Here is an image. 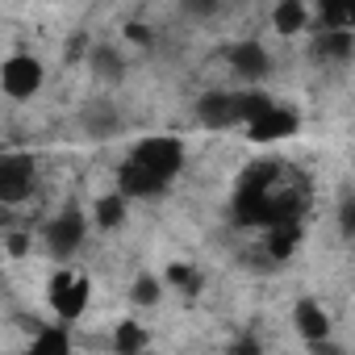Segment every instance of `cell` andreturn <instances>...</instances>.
Here are the masks:
<instances>
[{
  "instance_id": "52a82bcc",
  "label": "cell",
  "mask_w": 355,
  "mask_h": 355,
  "mask_svg": "<svg viewBox=\"0 0 355 355\" xmlns=\"http://www.w3.org/2000/svg\"><path fill=\"white\" fill-rule=\"evenodd\" d=\"M297 130H301V117H297L293 109H284V105H268L259 117L247 121V138L259 142V146H263V142H268V146H272V142H284V138H293Z\"/></svg>"
},
{
  "instance_id": "8992f818",
  "label": "cell",
  "mask_w": 355,
  "mask_h": 355,
  "mask_svg": "<svg viewBox=\"0 0 355 355\" xmlns=\"http://www.w3.org/2000/svg\"><path fill=\"white\" fill-rule=\"evenodd\" d=\"M34 159L30 155H5L0 159V201L5 205H21L30 193H34Z\"/></svg>"
},
{
  "instance_id": "44dd1931",
  "label": "cell",
  "mask_w": 355,
  "mask_h": 355,
  "mask_svg": "<svg viewBox=\"0 0 355 355\" xmlns=\"http://www.w3.org/2000/svg\"><path fill=\"white\" fill-rule=\"evenodd\" d=\"M125 38H130L134 46H150V38H155V34H150L142 21H130V26H125Z\"/></svg>"
},
{
  "instance_id": "ba28073f",
  "label": "cell",
  "mask_w": 355,
  "mask_h": 355,
  "mask_svg": "<svg viewBox=\"0 0 355 355\" xmlns=\"http://www.w3.org/2000/svg\"><path fill=\"white\" fill-rule=\"evenodd\" d=\"M226 55V63H230V71L239 76V80H247V84H259V80H268V71H272V59H268V51L259 46V42H234V46H226L222 51Z\"/></svg>"
},
{
  "instance_id": "4fadbf2b",
  "label": "cell",
  "mask_w": 355,
  "mask_h": 355,
  "mask_svg": "<svg viewBox=\"0 0 355 355\" xmlns=\"http://www.w3.org/2000/svg\"><path fill=\"white\" fill-rule=\"evenodd\" d=\"M30 351L34 355H67L71 351V334H67V322H51V326H38L34 338H30Z\"/></svg>"
},
{
  "instance_id": "6da1fadb",
  "label": "cell",
  "mask_w": 355,
  "mask_h": 355,
  "mask_svg": "<svg viewBox=\"0 0 355 355\" xmlns=\"http://www.w3.org/2000/svg\"><path fill=\"white\" fill-rule=\"evenodd\" d=\"M184 167V142L175 134H150L138 138L134 150L117 167V189L130 201H155L167 193V184L180 175Z\"/></svg>"
},
{
  "instance_id": "ffe728a7",
  "label": "cell",
  "mask_w": 355,
  "mask_h": 355,
  "mask_svg": "<svg viewBox=\"0 0 355 355\" xmlns=\"http://www.w3.org/2000/svg\"><path fill=\"white\" fill-rule=\"evenodd\" d=\"M113 130H117L113 113H105V117H101V113H92V121H88V134H96V138H109Z\"/></svg>"
},
{
  "instance_id": "5b68a950",
  "label": "cell",
  "mask_w": 355,
  "mask_h": 355,
  "mask_svg": "<svg viewBox=\"0 0 355 355\" xmlns=\"http://www.w3.org/2000/svg\"><path fill=\"white\" fill-rule=\"evenodd\" d=\"M197 121L205 130H230V125H247V88L243 92H205L197 101Z\"/></svg>"
},
{
  "instance_id": "8fae6325",
  "label": "cell",
  "mask_w": 355,
  "mask_h": 355,
  "mask_svg": "<svg viewBox=\"0 0 355 355\" xmlns=\"http://www.w3.org/2000/svg\"><path fill=\"white\" fill-rule=\"evenodd\" d=\"M351 51H355V34H351V26H343V30H322L318 42H313L318 63H347Z\"/></svg>"
},
{
  "instance_id": "7c38bea8",
  "label": "cell",
  "mask_w": 355,
  "mask_h": 355,
  "mask_svg": "<svg viewBox=\"0 0 355 355\" xmlns=\"http://www.w3.org/2000/svg\"><path fill=\"white\" fill-rule=\"evenodd\" d=\"M125 214H130V197H125L121 189H117V193H105V197L92 205V226H101V230H121Z\"/></svg>"
},
{
  "instance_id": "5bb4252c",
  "label": "cell",
  "mask_w": 355,
  "mask_h": 355,
  "mask_svg": "<svg viewBox=\"0 0 355 355\" xmlns=\"http://www.w3.org/2000/svg\"><path fill=\"white\" fill-rule=\"evenodd\" d=\"M88 67H92V76H96L101 84H117V80L125 76V63H121V55H117L113 46H92Z\"/></svg>"
},
{
  "instance_id": "cb8c5ba5",
  "label": "cell",
  "mask_w": 355,
  "mask_h": 355,
  "mask_svg": "<svg viewBox=\"0 0 355 355\" xmlns=\"http://www.w3.org/2000/svg\"><path fill=\"white\" fill-rule=\"evenodd\" d=\"M351 30H355V0H351Z\"/></svg>"
},
{
  "instance_id": "30bf717a",
  "label": "cell",
  "mask_w": 355,
  "mask_h": 355,
  "mask_svg": "<svg viewBox=\"0 0 355 355\" xmlns=\"http://www.w3.org/2000/svg\"><path fill=\"white\" fill-rule=\"evenodd\" d=\"M272 30L280 38H297L309 30V5L305 0H276V9H272Z\"/></svg>"
},
{
  "instance_id": "ac0fdd59",
  "label": "cell",
  "mask_w": 355,
  "mask_h": 355,
  "mask_svg": "<svg viewBox=\"0 0 355 355\" xmlns=\"http://www.w3.org/2000/svg\"><path fill=\"white\" fill-rule=\"evenodd\" d=\"M163 284H167V280H159V276H138V280H134V288H130V301H134V305H142V309H150V305H159Z\"/></svg>"
},
{
  "instance_id": "9a60e30c",
  "label": "cell",
  "mask_w": 355,
  "mask_h": 355,
  "mask_svg": "<svg viewBox=\"0 0 355 355\" xmlns=\"http://www.w3.org/2000/svg\"><path fill=\"white\" fill-rule=\"evenodd\" d=\"M146 343H150V338H146L142 322L125 318V322H117V326H113V351H121V355H134V351H142Z\"/></svg>"
},
{
  "instance_id": "7a4b0ae2",
  "label": "cell",
  "mask_w": 355,
  "mask_h": 355,
  "mask_svg": "<svg viewBox=\"0 0 355 355\" xmlns=\"http://www.w3.org/2000/svg\"><path fill=\"white\" fill-rule=\"evenodd\" d=\"M88 297H92V284H88V276H76L71 268H59V272L51 276V284H46V301H51L55 318H59V322H67V326L84 318V309H88Z\"/></svg>"
},
{
  "instance_id": "277c9868",
  "label": "cell",
  "mask_w": 355,
  "mask_h": 355,
  "mask_svg": "<svg viewBox=\"0 0 355 355\" xmlns=\"http://www.w3.org/2000/svg\"><path fill=\"white\" fill-rule=\"evenodd\" d=\"M42 80H46V67L34 59V55H9L5 67H0V88H5L9 101H30L42 92Z\"/></svg>"
},
{
  "instance_id": "603a6c76",
  "label": "cell",
  "mask_w": 355,
  "mask_h": 355,
  "mask_svg": "<svg viewBox=\"0 0 355 355\" xmlns=\"http://www.w3.org/2000/svg\"><path fill=\"white\" fill-rule=\"evenodd\" d=\"M184 9H189V13H197V17H205V13H214V9H218V0H184Z\"/></svg>"
},
{
  "instance_id": "d6986e66",
  "label": "cell",
  "mask_w": 355,
  "mask_h": 355,
  "mask_svg": "<svg viewBox=\"0 0 355 355\" xmlns=\"http://www.w3.org/2000/svg\"><path fill=\"white\" fill-rule=\"evenodd\" d=\"M338 226H343L347 239H355V197H347V201L338 205Z\"/></svg>"
},
{
  "instance_id": "d4e9b609",
  "label": "cell",
  "mask_w": 355,
  "mask_h": 355,
  "mask_svg": "<svg viewBox=\"0 0 355 355\" xmlns=\"http://www.w3.org/2000/svg\"><path fill=\"white\" fill-rule=\"evenodd\" d=\"M351 171H355V159H351Z\"/></svg>"
},
{
  "instance_id": "7402d4cb",
  "label": "cell",
  "mask_w": 355,
  "mask_h": 355,
  "mask_svg": "<svg viewBox=\"0 0 355 355\" xmlns=\"http://www.w3.org/2000/svg\"><path fill=\"white\" fill-rule=\"evenodd\" d=\"M5 251H9V259H21V255L30 251V239H26V234H9V239H5Z\"/></svg>"
},
{
  "instance_id": "2e32d148",
  "label": "cell",
  "mask_w": 355,
  "mask_h": 355,
  "mask_svg": "<svg viewBox=\"0 0 355 355\" xmlns=\"http://www.w3.org/2000/svg\"><path fill=\"white\" fill-rule=\"evenodd\" d=\"M313 5H318L322 30H343V26H351V0H313Z\"/></svg>"
},
{
  "instance_id": "e0dca14e",
  "label": "cell",
  "mask_w": 355,
  "mask_h": 355,
  "mask_svg": "<svg viewBox=\"0 0 355 355\" xmlns=\"http://www.w3.org/2000/svg\"><path fill=\"white\" fill-rule=\"evenodd\" d=\"M167 288H180L184 297H197L201 293V272L197 268H189V263H167Z\"/></svg>"
},
{
  "instance_id": "9c48e42d",
  "label": "cell",
  "mask_w": 355,
  "mask_h": 355,
  "mask_svg": "<svg viewBox=\"0 0 355 355\" xmlns=\"http://www.w3.org/2000/svg\"><path fill=\"white\" fill-rule=\"evenodd\" d=\"M293 326H297V334L305 338V343H313V347H322L326 338H330V313H326V305L318 301V297H301L297 305H293Z\"/></svg>"
},
{
  "instance_id": "3957f363",
  "label": "cell",
  "mask_w": 355,
  "mask_h": 355,
  "mask_svg": "<svg viewBox=\"0 0 355 355\" xmlns=\"http://www.w3.org/2000/svg\"><path fill=\"white\" fill-rule=\"evenodd\" d=\"M46 251L59 259V263H67L80 247H84V239H88V218L76 209V205H67L63 214H55L51 222H46Z\"/></svg>"
}]
</instances>
